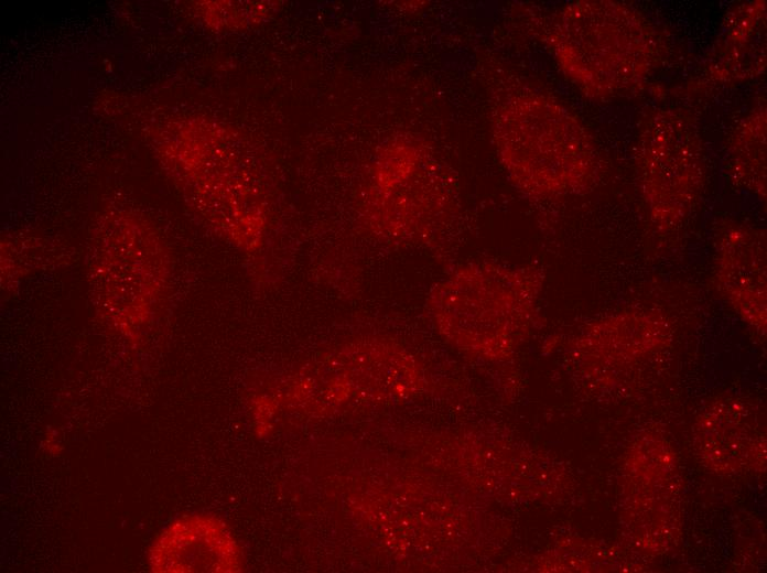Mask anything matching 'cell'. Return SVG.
<instances>
[{"instance_id":"cell-1","label":"cell","mask_w":767,"mask_h":573,"mask_svg":"<svg viewBox=\"0 0 767 573\" xmlns=\"http://www.w3.org/2000/svg\"><path fill=\"white\" fill-rule=\"evenodd\" d=\"M491 130L511 180L536 195L572 192L586 183L594 149L580 122L538 94L507 98L494 110Z\"/></svg>"},{"instance_id":"cell-2","label":"cell","mask_w":767,"mask_h":573,"mask_svg":"<svg viewBox=\"0 0 767 573\" xmlns=\"http://www.w3.org/2000/svg\"><path fill=\"white\" fill-rule=\"evenodd\" d=\"M568 76L593 95H612L647 71L651 41L644 23L614 2L581 1L560 15L551 35Z\"/></svg>"},{"instance_id":"cell-3","label":"cell","mask_w":767,"mask_h":573,"mask_svg":"<svg viewBox=\"0 0 767 573\" xmlns=\"http://www.w3.org/2000/svg\"><path fill=\"white\" fill-rule=\"evenodd\" d=\"M539 280L526 269L467 264L435 286L429 304L452 336L496 340L530 312Z\"/></svg>"},{"instance_id":"cell-4","label":"cell","mask_w":767,"mask_h":573,"mask_svg":"<svg viewBox=\"0 0 767 573\" xmlns=\"http://www.w3.org/2000/svg\"><path fill=\"white\" fill-rule=\"evenodd\" d=\"M700 139L684 119L663 113L653 118L642 136L646 192L655 216H683L701 180Z\"/></svg>"},{"instance_id":"cell-5","label":"cell","mask_w":767,"mask_h":573,"mask_svg":"<svg viewBox=\"0 0 767 573\" xmlns=\"http://www.w3.org/2000/svg\"><path fill=\"white\" fill-rule=\"evenodd\" d=\"M152 572L235 571V542L217 521L192 517L166 526L148 550Z\"/></svg>"}]
</instances>
